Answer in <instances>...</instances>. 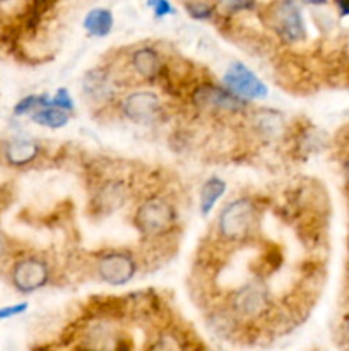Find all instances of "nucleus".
Here are the masks:
<instances>
[{
  "mask_svg": "<svg viewBox=\"0 0 349 351\" xmlns=\"http://www.w3.org/2000/svg\"><path fill=\"white\" fill-rule=\"evenodd\" d=\"M96 271L105 283L112 287H123L133 280L137 273V264L130 254L108 252L99 257Z\"/></svg>",
  "mask_w": 349,
  "mask_h": 351,
  "instance_id": "9",
  "label": "nucleus"
},
{
  "mask_svg": "<svg viewBox=\"0 0 349 351\" xmlns=\"http://www.w3.org/2000/svg\"><path fill=\"white\" fill-rule=\"evenodd\" d=\"M192 103L197 108L209 110V112H243L246 106V99L240 98L228 88L222 89L214 84H201L192 93Z\"/></svg>",
  "mask_w": 349,
  "mask_h": 351,
  "instance_id": "6",
  "label": "nucleus"
},
{
  "mask_svg": "<svg viewBox=\"0 0 349 351\" xmlns=\"http://www.w3.org/2000/svg\"><path fill=\"white\" fill-rule=\"evenodd\" d=\"M31 9V0H0V23L10 24L26 19Z\"/></svg>",
  "mask_w": 349,
  "mask_h": 351,
  "instance_id": "17",
  "label": "nucleus"
},
{
  "mask_svg": "<svg viewBox=\"0 0 349 351\" xmlns=\"http://www.w3.org/2000/svg\"><path fill=\"white\" fill-rule=\"evenodd\" d=\"M154 2H156V0H147V5H149V7H151V5H153V3H154Z\"/></svg>",
  "mask_w": 349,
  "mask_h": 351,
  "instance_id": "31",
  "label": "nucleus"
},
{
  "mask_svg": "<svg viewBox=\"0 0 349 351\" xmlns=\"http://www.w3.org/2000/svg\"><path fill=\"white\" fill-rule=\"evenodd\" d=\"M12 285L21 293H33L47 287L50 280V267L40 257H24L12 267Z\"/></svg>",
  "mask_w": 349,
  "mask_h": 351,
  "instance_id": "8",
  "label": "nucleus"
},
{
  "mask_svg": "<svg viewBox=\"0 0 349 351\" xmlns=\"http://www.w3.org/2000/svg\"><path fill=\"white\" fill-rule=\"evenodd\" d=\"M47 105H50V99L47 95H29L14 106V115H26V113L36 112Z\"/></svg>",
  "mask_w": 349,
  "mask_h": 351,
  "instance_id": "19",
  "label": "nucleus"
},
{
  "mask_svg": "<svg viewBox=\"0 0 349 351\" xmlns=\"http://www.w3.org/2000/svg\"><path fill=\"white\" fill-rule=\"evenodd\" d=\"M226 182L218 177H211L202 184L201 189V213L202 216H207L214 209L216 202L224 195Z\"/></svg>",
  "mask_w": 349,
  "mask_h": 351,
  "instance_id": "15",
  "label": "nucleus"
},
{
  "mask_svg": "<svg viewBox=\"0 0 349 351\" xmlns=\"http://www.w3.org/2000/svg\"><path fill=\"white\" fill-rule=\"evenodd\" d=\"M127 187L122 182H106L98 192H96L94 199H92V204L98 209L101 215H109V213H115L116 209L122 208L127 202Z\"/></svg>",
  "mask_w": 349,
  "mask_h": 351,
  "instance_id": "11",
  "label": "nucleus"
},
{
  "mask_svg": "<svg viewBox=\"0 0 349 351\" xmlns=\"http://www.w3.org/2000/svg\"><path fill=\"white\" fill-rule=\"evenodd\" d=\"M267 23L286 43H300L307 38L301 9L296 0H277L267 9Z\"/></svg>",
  "mask_w": 349,
  "mask_h": 351,
  "instance_id": "3",
  "label": "nucleus"
},
{
  "mask_svg": "<svg viewBox=\"0 0 349 351\" xmlns=\"http://www.w3.org/2000/svg\"><path fill=\"white\" fill-rule=\"evenodd\" d=\"M132 65L140 77L149 79V81L159 77L161 69H163L159 53L151 47H142L133 51Z\"/></svg>",
  "mask_w": 349,
  "mask_h": 351,
  "instance_id": "12",
  "label": "nucleus"
},
{
  "mask_svg": "<svg viewBox=\"0 0 349 351\" xmlns=\"http://www.w3.org/2000/svg\"><path fill=\"white\" fill-rule=\"evenodd\" d=\"M82 88L88 96L92 99H105L113 93L112 82H109V75L105 69H92L84 75L82 81Z\"/></svg>",
  "mask_w": 349,
  "mask_h": 351,
  "instance_id": "13",
  "label": "nucleus"
},
{
  "mask_svg": "<svg viewBox=\"0 0 349 351\" xmlns=\"http://www.w3.org/2000/svg\"><path fill=\"white\" fill-rule=\"evenodd\" d=\"M50 105L65 110V112H72V110H74V99H72L68 89L60 88L57 93H55L53 98L50 99Z\"/></svg>",
  "mask_w": 349,
  "mask_h": 351,
  "instance_id": "21",
  "label": "nucleus"
},
{
  "mask_svg": "<svg viewBox=\"0 0 349 351\" xmlns=\"http://www.w3.org/2000/svg\"><path fill=\"white\" fill-rule=\"evenodd\" d=\"M113 24H115V19H113L112 10L103 9V7L89 10L88 16L84 17V29L96 38L108 36L113 29Z\"/></svg>",
  "mask_w": 349,
  "mask_h": 351,
  "instance_id": "14",
  "label": "nucleus"
},
{
  "mask_svg": "<svg viewBox=\"0 0 349 351\" xmlns=\"http://www.w3.org/2000/svg\"><path fill=\"white\" fill-rule=\"evenodd\" d=\"M40 151L41 147L38 141L29 139V137H16L5 144L3 156H5L7 163L12 167H26L36 160Z\"/></svg>",
  "mask_w": 349,
  "mask_h": 351,
  "instance_id": "10",
  "label": "nucleus"
},
{
  "mask_svg": "<svg viewBox=\"0 0 349 351\" xmlns=\"http://www.w3.org/2000/svg\"><path fill=\"white\" fill-rule=\"evenodd\" d=\"M47 2H48V3H50V5H53V3H57V2H58V0H47Z\"/></svg>",
  "mask_w": 349,
  "mask_h": 351,
  "instance_id": "30",
  "label": "nucleus"
},
{
  "mask_svg": "<svg viewBox=\"0 0 349 351\" xmlns=\"http://www.w3.org/2000/svg\"><path fill=\"white\" fill-rule=\"evenodd\" d=\"M187 12L190 14L194 19L207 21L212 17V7L204 2H190L187 3Z\"/></svg>",
  "mask_w": 349,
  "mask_h": 351,
  "instance_id": "22",
  "label": "nucleus"
},
{
  "mask_svg": "<svg viewBox=\"0 0 349 351\" xmlns=\"http://www.w3.org/2000/svg\"><path fill=\"white\" fill-rule=\"evenodd\" d=\"M307 3H310V5H324V3H327V0H305Z\"/></svg>",
  "mask_w": 349,
  "mask_h": 351,
  "instance_id": "29",
  "label": "nucleus"
},
{
  "mask_svg": "<svg viewBox=\"0 0 349 351\" xmlns=\"http://www.w3.org/2000/svg\"><path fill=\"white\" fill-rule=\"evenodd\" d=\"M341 16H349V0H335Z\"/></svg>",
  "mask_w": 349,
  "mask_h": 351,
  "instance_id": "27",
  "label": "nucleus"
},
{
  "mask_svg": "<svg viewBox=\"0 0 349 351\" xmlns=\"http://www.w3.org/2000/svg\"><path fill=\"white\" fill-rule=\"evenodd\" d=\"M151 7L154 9V16H156V17L170 16V14L174 12V9L171 7L170 0H156V2H154Z\"/></svg>",
  "mask_w": 349,
  "mask_h": 351,
  "instance_id": "25",
  "label": "nucleus"
},
{
  "mask_svg": "<svg viewBox=\"0 0 349 351\" xmlns=\"http://www.w3.org/2000/svg\"><path fill=\"white\" fill-rule=\"evenodd\" d=\"M224 86L231 93H235L240 98L246 99H263L269 95V89H267L266 82L252 71L246 65L240 64V62H233L228 67V71L224 72Z\"/></svg>",
  "mask_w": 349,
  "mask_h": 351,
  "instance_id": "4",
  "label": "nucleus"
},
{
  "mask_svg": "<svg viewBox=\"0 0 349 351\" xmlns=\"http://www.w3.org/2000/svg\"><path fill=\"white\" fill-rule=\"evenodd\" d=\"M233 311L238 315L246 319L262 317L263 314L270 311L269 288L262 281H250L243 285L235 295H233Z\"/></svg>",
  "mask_w": 349,
  "mask_h": 351,
  "instance_id": "5",
  "label": "nucleus"
},
{
  "mask_svg": "<svg viewBox=\"0 0 349 351\" xmlns=\"http://www.w3.org/2000/svg\"><path fill=\"white\" fill-rule=\"evenodd\" d=\"M341 338L344 341L349 343V314L342 319V324H341Z\"/></svg>",
  "mask_w": 349,
  "mask_h": 351,
  "instance_id": "26",
  "label": "nucleus"
},
{
  "mask_svg": "<svg viewBox=\"0 0 349 351\" xmlns=\"http://www.w3.org/2000/svg\"><path fill=\"white\" fill-rule=\"evenodd\" d=\"M3 254H5V240H3L2 233H0V259L3 257Z\"/></svg>",
  "mask_w": 349,
  "mask_h": 351,
  "instance_id": "28",
  "label": "nucleus"
},
{
  "mask_svg": "<svg viewBox=\"0 0 349 351\" xmlns=\"http://www.w3.org/2000/svg\"><path fill=\"white\" fill-rule=\"evenodd\" d=\"M33 122L47 129H62L68 123V115L65 110L47 105L33 113Z\"/></svg>",
  "mask_w": 349,
  "mask_h": 351,
  "instance_id": "16",
  "label": "nucleus"
},
{
  "mask_svg": "<svg viewBox=\"0 0 349 351\" xmlns=\"http://www.w3.org/2000/svg\"><path fill=\"white\" fill-rule=\"evenodd\" d=\"M235 324L236 322L233 321L231 315H228V314H218V315H214L211 321V328L214 329L216 335H219V336L231 335L233 329H235Z\"/></svg>",
  "mask_w": 349,
  "mask_h": 351,
  "instance_id": "20",
  "label": "nucleus"
},
{
  "mask_svg": "<svg viewBox=\"0 0 349 351\" xmlns=\"http://www.w3.org/2000/svg\"><path fill=\"white\" fill-rule=\"evenodd\" d=\"M255 127L263 136H277L279 132H283V115L274 112V110H260L255 115Z\"/></svg>",
  "mask_w": 349,
  "mask_h": 351,
  "instance_id": "18",
  "label": "nucleus"
},
{
  "mask_svg": "<svg viewBox=\"0 0 349 351\" xmlns=\"http://www.w3.org/2000/svg\"><path fill=\"white\" fill-rule=\"evenodd\" d=\"M259 211L250 199H236L222 208L218 219L219 235L226 242L240 243L250 239L253 230L257 228Z\"/></svg>",
  "mask_w": 349,
  "mask_h": 351,
  "instance_id": "1",
  "label": "nucleus"
},
{
  "mask_svg": "<svg viewBox=\"0 0 349 351\" xmlns=\"http://www.w3.org/2000/svg\"><path fill=\"white\" fill-rule=\"evenodd\" d=\"M122 112L137 125H154L163 119V105L159 96L151 91H137L122 101Z\"/></svg>",
  "mask_w": 349,
  "mask_h": 351,
  "instance_id": "7",
  "label": "nucleus"
},
{
  "mask_svg": "<svg viewBox=\"0 0 349 351\" xmlns=\"http://www.w3.org/2000/svg\"><path fill=\"white\" fill-rule=\"evenodd\" d=\"M177 225V209L161 197L144 201L133 216V226L146 239H157L170 233Z\"/></svg>",
  "mask_w": 349,
  "mask_h": 351,
  "instance_id": "2",
  "label": "nucleus"
},
{
  "mask_svg": "<svg viewBox=\"0 0 349 351\" xmlns=\"http://www.w3.org/2000/svg\"><path fill=\"white\" fill-rule=\"evenodd\" d=\"M228 12H240V10H250L255 7V0H222Z\"/></svg>",
  "mask_w": 349,
  "mask_h": 351,
  "instance_id": "24",
  "label": "nucleus"
},
{
  "mask_svg": "<svg viewBox=\"0 0 349 351\" xmlns=\"http://www.w3.org/2000/svg\"><path fill=\"white\" fill-rule=\"evenodd\" d=\"M27 302H21V304L7 305V307H0V321H5V319L16 317V315L24 314L27 311Z\"/></svg>",
  "mask_w": 349,
  "mask_h": 351,
  "instance_id": "23",
  "label": "nucleus"
}]
</instances>
